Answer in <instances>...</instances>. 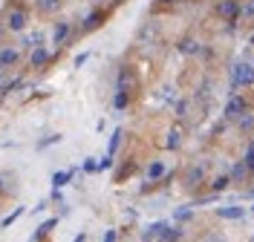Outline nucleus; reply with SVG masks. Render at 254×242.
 Here are the masks:
<instances>
[{
	"label": "nucleus",
	"mask_w": 254,
	"mask_h": 242,
	"mask_svg": "<svg viewBox=\"0 0 254 242\" xmlns=\"http://www.w3.org/2000/svg\"><path fill=\"white\" fill-rule=\"evenodd\" d=\"M254 84V64L249 61H240L231 69V90H240V87H252Z\"/></svg>",
	"instance_id": "obj_2"
},
{
	"label": "nucleus",
	"mask_w": 254,
	"mask_h": 242,
	"mask_svg": "<svg viewBox=\"0 0 254 242\" xmlns=\"http://www.w3.org/2000/svg\"><path fill=\"white\" fill-rule=\"evenodd\" d=\"M26 23H29V9L20 6L17 0H9V3H6V29H12V32H23Z\"/></svg>",
	"instance_id": "obj_1"
},
{
	"label": "nucleus",
	"mask_w": 254,
	"mask_h": 242,
	"mask_svg": "<svg viewBox=\"0 0 254 242\" xmlns=\"http://www.w3.org/2000/svg\"><path fill=\"white\" fill-rule=\"evenodd\" d=\"M47 61H49V52L38 44V47H35V52L29 55V64L35 66V69H41V66H47Z\"/></svg>",
	"instance_id": "obj_8"
},
{
	"label": "nucleus",
	"mask_w": 254,
	"mask_h": 242,
	"mask_svg": "<svg viewBox=\"0 0 254 242\" xmlns=\"http://www.w3.org/2000/svg\"><path fill=\"white\" fill-rule=\"evenodd\" d=\"M55 225H58V219H47L44 225H41L38 231H35V240H44V237H49V231H52Z\"/></svg>",
	"instance_id": "obj_16"
},
{
	"label": "nucleus",
	"mask_w": 254,
	"mask_h": 242,
	"mask_svg": "<svg viewBox=\"0 0 254 242\" xmlns=\"http://www.w3.org/2000/svg\"><path fill=\"white\" fill-rule=\"evenodd\" d=\"M3 32H6V23H0V38H3Z\"/></svg>",
	"instance_id": "obj_30"
},
{
	"label": "nucleus",
	"mask_w": 254,
	"mask_h": 242,
	"mask_svg": "<svg viewBox=\"0 0 254 242\" xmlns=\"http://www.w3.org/2000/svg\"><path fill=\"white\" fill-rule=\"evenodd\" d=\"M104 240L113 242V240H119V234H116V231H107V234H104Z\"/></svg>",
	"instance_id": "obj_29"
},
{
	"label": "nucleus",
	"mask_w": 254,
	"mask_h": 242,
	"mask_svg": "<svg viewBox=\"0 0 254 242\" xmlns=\"http://www.w3.org/2000/svg\"><path fill=\"white\" fill-rule=\"evenodd\" d=\"M95 167H98V164H95V159H87V161H84V170H87V173H93Z\"/></svg>",
	"instance_id": "obj_28"
},
{
	"label": "nucleus",
	"mask_w": 254,
	"mask_h": 242,
	"mask_svg": "<svg viewBox=\"0 0 254 242\" xmlns=\"http://www.w3.org/2000/svg\"><path fill=\"white\" fill-rule=\"evenodd\" d=\"M72 176H75V170H64V173H55V176H52V185H55V188H64V185H66V182H69Z\"/></svg>",
	"instance_id": "obj_17"
},
{
	"label": "nucleus",
	"mask_w": 254,
	"mask_h": 242,
	"mask_svg": "<svg viewBox=\"0 0 254 242\" xmlns=\"http://www.w3.org/2000/svg\"><path fill=\"white\" fill-rule=\"evenodd\" d=\"M246 167H249V173H254V142H249V150H246Z\"/></svg>",
	"instance_id": "obj_21"
},
{
	"label": "nucleus",
	"mask_w": 254,
	"mask_h": 242,
	"mask_svg": "<svg viewBox=\"0 0 254 242\" xmlns=\"http://www.w3.org/2000/svg\"><path fill=\"white\" fill-rule=\"evenodd\" d=\"M0 75H3V66H0Z\"/></svg>",
	"instance_id": "obj_32"
},
{
	"label": "nucleus",
	"mask_w": 254,
	"mask_h": 242,
	"mask_svg": "<svg viewBox=\"0 0 254 242\" xmlns=\"http://www.w3.org/2000/svg\"><path fill=\"white\" fill-rule=\"evenodd\" d=\"M228 185H231V179H228V176H217V179H214V182H211V188H214L217 194H222V191H225Z\"/></svg>",
	"instance_id": "obj_19"
},
{
	"label": "nucleus",
	"mask_w": 254,
	"mask_h": 242,
	"mask_svg": "<svg viewBox=\"0 0 254 242\" xmlns=\"http://www.w3.org/2000/svg\"><path fill=\"white\" fill-rule=\"evenodd\" d=\"M136 90V78H133V72L130 69H122V75H119V93H133Z\"/></svg>",
	"instance_id": "obj_6"
},
{
	"label": "nucleus",
	"mask_w": 254,
	"mask_h": 242,
	"mask_svg": "<svg viewBox=\"0 0 254 242\" xmlns=\"http://www.w3.org/2000/svg\"><path fill=\"white\" fill-rule=\"evenodd\" d=\"M119 142H122V130H116V133H113V139H110V153H116Z\"/></svg>",
	"instance_id": "obj_27"
},
{
	"label": "nucleus",
	"mask_w": 254,
	"mask_h": 242,
	"mask_svg": "<svg viewBox=\"0 0 254 242\" xmlns=\"http://www.w3.org/2000/svg\"><path fill=\"white\" fill-rule=\"evenodd\" d=\"M20 216H23V208L12 210V213H9V216H6V219H3V228H9V225H12V222H17V219H20Z\"/></svg>",
	"instance_id": "obj_22"
},
{
	"label": "nucleus",
	"mask_w": 254,
	"mask_h": 242,
	"mask_svg": "<svg viewBox=\"0 0 254 242\" xmlns=\"http://www.w3.org/2000/svg\"><path fill=\"white\" fill-rule=\"evenodd\" d=\"M165 145H168V147H179V145H182V133H179V130H171Z\"/></svg>",
	"instance_id": "obj_20"
},
{
	"label": "nucleus",
	"mask_w": 254,
	"mask_h": 242,
	"mask_svg": "<svg viewBox=\"0 0 254 242\" xmlns=\"http://www.w3.org/2000/svg\"><path fill=\"white\" fill-rule=\"evenodd\" d=\"M193 216V208H179L174 213V219H179V222H185V219H190Z\"/></svg>",
	"instance_id": "obj_24"
},
{
	"label": "nucleus",
	"mask_w": 254,
	"mask_h": 242,
	"mask_svg": "<svg viewBox=\"0 0 254 242\" xmlns=\"http://www.w3.org/2000/svg\"><path fill=\"white\" fill-rule=\"evenodd\" d=\"M179 52H182V55H196V52H199V44L190 41V38H185V41L179 44Z\"/></svg>",
	"instance_id": "obj_14"
},
{
	"label": "nucleus",
	"mask_w": 254,
	"mask_h": 242,
	"mask_svg": "<svg viewBox=\"0 0 254 242\" xmlns=\"http://www.w3.org/2000/svg\"><path fill=\"white\" fill-rule=\"evenodd\" d=\"M104 12H101V9H95V12H90V15L84 17V26H81V32L87 35V32H93V29H98V26H101V23H104Z\"/></svg>",
	"instance_id": "obj_5"
},
{
	"label": "nucleus",
	"mask_w": 254,
	"mask_h": 242,
	"mask_svg": "<svg viewBox=\"0 0 254 242\" xmlns=\"http://www.w3.org/2000/svg\"><path fill=\"white\" fill-rule=\"evenodd\" d=\"M165 222H153V225L144 231V240H162V231H165Z\"/></svg>",
	"instance_id": "obj_13"
},
{
	"label": "nucleus",
	"mask_w": 254,
	"mask_h": 242,
	"mask_svg": "<svg viewBox=\"0 0 254 242\" xmlns=\"http://www.w3.org/2000/svg\"><path fill=\"white\" fill-rule=\"evenodd\" d=\"M127 104H130V96H127V93H116V107H119V110H125Z\"/></svg>",
	"instance_id": "obj_25"
},
{
	"label": "nucleus",
	"mask_w": 254,
	"mask_h": 242,
	"mask_svg": "<svg viewBox=\"0 0 254 242\" xmlns=\"http://www.w3.org/2000/svg\"><path fill=\"white\" fill-rule=\"evenodd\" d=\"M69 35H72V23H69V20H58L55 29H52V41H55V47H64V44L69 41Z\"/></svg>",
	"instance_id": "obj_4"
},
{
	"label": "nucleus",
	"mask_w": 254,
	"mask_h": 242,
	"mask_svg": "<svg viewBox=\"0 0 254 242\" xmlns=\"http://www.w3.org/2000/svg\"><path fill=\"white\" fill-rule=\"evenodd\" d=\"M240 130H246V133H252V130H254V118H252V115L243 113V118H240Z\"/></svg>",
	"instance_id": "obj_23"
},
{
	"label": "nucleus",
	"mask_w": 254,
	"mask_h": 242,
	"mask_svg": "<svg viewBox=\"0 0 254 242\" xmlns=\"http://www.w3.org/2000/svg\"><path fill=\"white\" fill-rule=\"evenodd\" d=\"M17 58H20V52H17L15 47L0 49V66H12V64H17Z\"/></svg>",
	"instance_id": "obj_10"
},
{
	"label": "nucleus",
	"mask_w": 254,
	"mask_h": 242,
	"mask_svg": "<svg viewBox=\"0 0 254 242\" xmlns=\"http://www.w3.org/2000/svg\"><path fill=\"white\" fill-rule=\"evenodd\" d=\"M228 179H231V182H246V179H249V167H246V161H237Z\"/></svg>",
	"instance_id": "obj_12"
},
{
	"label": "nucleus",
	"mask_w": 254,
	"mask_h": 242,
	"mask_svg": "<svg viewBox=\"0 0 254 242\" xmlns=\"http://www.w3.org/2000/svg\"><path fill=\"white\" fill-rule=\"evenodd\" d=\"M246 113V101L240 96H234L231 101H228V107H225V118H237V115Z\"/></svg>",
	"instance_id": "obj_7"
},
{
	"label": "nucleus",
	"mask_w": 254,
	"mask_h": 242,
	"mask_svg": "<svg viewBox=\"0 0 254 242\" xmlns=\"http://www.w3.org/2000/svg\"><path fill=\"white\" fill-rule=\"evenodd\" d=\"M35 9L41 15H55L61 9V0H35Z\"/></svg>",
	"instance_id": "obj_9"
},
{
	"label": "nucleus",
	"mask_w": 254,
	"mask_h": 242,
	"mask_svg": "<svg viewBox=\"0 0 254 242\" xmlns=\"http://www.w3.org/2000/svg\"><path fill=\"white\" fill-rule=\"evenodd\" d=\"M217 216H220V219H243V216H246V210L228 205V208H217Z\"/></svg>",
	"instance_id": "obj_11"
},
{
	"label": "nucleus",
	"mask_w": 254,
	"mask_h": 242,
	"mask_svg": "<svg viewBox=\"0 0 254 242\" xmlns=\"http://www.w3.org/2000/svg\"><path fill=\"white\" fill-rule=\"evenodd\" d=\"M110 167H113V153H107L104 159L98 161V167H95V170H110Z\"/></svg>",
	"instance_id": "obj_26"
},
{
	"label": "nucleus",
	"mask_w": 254,
	"mask_h": 242,
	"mask_svg": "<svg viewBox=\"0 0 254 242\" xmlns=\"http://www.w3.org/2000/svg\"><path fill=\"white\" fill-rule=\"evenodd\" d=\"M162 176H165V164H162V161H153V164L147 167V179L156 182V179H162Z\"/></svg>",
	"instance_id": "obj_15"
},
{
	"label": "nucleus",
	"mask_w": 254,
	"mask_h": 242,
	"mask_svg": "<svg viewBox=\"0 0 254 242\" xmlns=\"http://www.w3.org/2000/svg\"><path fill=\"white\" fill-rule=\"evenodd\" d=\"M249 44H252V47H254V35H252V41H249Z\"/></svg>",
	"instance_id": "obj_31"
},
{
	"label": "nucleus",
	"mask_w": 254,
	"mask_h": 242,
	"mask_svg": "<svg viewBox=\"0 0 254 242\" xmlns=\"http://www.w3.org/2000/svg\"><path fill=\"white\" fill-rule=\"evenodd\" d=\"M240 17H243V20H254V0H246V3L240 6Z\"/></svg>",
	"instance_id": "obj_18"
},
{
	"label": "nucleus",
	"mask_w": 254,
	"mask_h": 242,
	"mask_svg": "<svg viewBox=\"0 0 254 242\" xmlns=\"http://www.w3.org/2000/svg\"><path fill=\"white\" fill-rule=\"evenodd\" d=\"M217 15L228 23L240 20V0H217Z\"/></svg>",
	"instance_id": "obj_3"
}]
</instances>
